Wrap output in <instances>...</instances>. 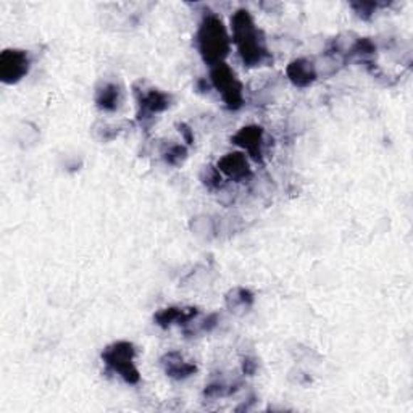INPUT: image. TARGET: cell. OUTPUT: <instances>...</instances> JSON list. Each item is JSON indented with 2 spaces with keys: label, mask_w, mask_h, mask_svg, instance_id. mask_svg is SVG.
<instances>
[{
  "label": "cell",
  "mask_w": 413,
  "mask_h": 413,
  "mask_svg": "<svg viewBox=\"0 0 413 413\" xmlns=\"http://www.w3.org/2000/svg\"><path fill=\"white\" fill-rule=\"evenodd\" d=\"M231 28H233L234 44L238 46V51L246 65L258 66L270 57L262 36L255 28L252 16L249 15L247 10L236 11L231 18Z\"/></svg>",
  "instance_id": "cell-1"
},
{
  "label": "cell",
  "mask_w": 413,
  "mask_h": 413,
  "mask_svg": "<svg viewBox=\"0 0 413 413\" xmlns=\"http://www.w3.org/2000/svg\"><path fill=\"white\" fill-rule=\"evenodd\" d=\"M197 44L200 56L211 66L223 63L229 52V38L220 18L209 15L202 21L197 33Z\"/></svg>",
  "instance_id": "cell-2"
},
{
  "label": "cell",
  "mask_w": 413,
  "mask_h": 413,
  "mask_svg": "<svg viewBox=\"0 0 413 413\" xmlns=\"http://www.w3.org/2000/svg\"><path fill=\"white\" fill-rule=\"evenodd\" d=\"M136 349L131 343L118 341L102 352V360L107 363V367L118 373L121 378L130 385H135L139 381V372L135 367Z\"/></svg>",
  "instance_id": "cell-3"
},
{
  "label": "cell",
  "mask_w": 413,
  "mask_h": 413,
  "mask_svg": "<svg viewBox=\"0 0 413 413\" xmlns=\"http://www.w3.org/2000/svg\"><path fill=\"white\" fill-rule=\"evenodd\" d=\"M211 83L216 88L218 93L221 94L223 100L226 102L229 108H239L242 105V84L238 81L234 71L224 63L215 65L211 70Z\"/></svg>",
  "instance_id": "cell-4"
},
{
  "label": "cell",
  "mask_w": 413,
  "mask_h": 413,
  "mask_svg": "<svg viewBox=\"0 0 413 413\" xmlns=\"http://www.w3.org/2000/svg\"><path fill=\"white\" fill-rule=\"evenodd\" d=\"M29 70L28 53L23 51H5L0 56V78L4 83L14 84L21 80Z\"/></svg>",
  "instance_id": "cell-5"
},
{
  "label": "cell",
  "mask_w": 413,
  "mask_h": 413,
  "mask_svg": "<svg viewBox=\"0 0 413 413\" xmlns=\"http://www.w3.org/2000/svg\"><path fill=\"white\" fill-rule=\"evenodd\" d=\"M234 144L244 147L255 160H262V145H263V131L258 126H244L239 132L233 136Z\"/></svg>",
  "instance_id": "cell-6"
},
{
  "label": "cell",
  "mask_w": 413,
  "mask_h": 413,
  "mask_svg": "<svg viewBox=\"0 0 413 413\" xmlns=\"http://www.w3.org/2000/svg\"><path fill=\"white\" fill-rule=\"evenodd\" d=\"M218 169L226 174L228 178L234 181L246 179L252 174L251 168H249V162L246 159V155L239 154V152L224 155L223 159L218 162Z\"/></svg>",
  "instance_id": "cell-7"
},
{
  "label": "cell",
  "mask_w": 413,
  "mask_h": 413,
  "mask_svg": "<svg viewBox=\"0 0 413 413\" xmlns=\"http://www.w3.org/2000/svg\"><path fill=\"white\" fill-rule=\"evenodd\" d=\"M163 367H165V373L169 376V378L174 380H184L189 378L191 375L196 373V365L194 363L186 362L183 355L178 354V352H169V354L165 355L163 358Z\"/></svg>",
  "instance_id": "cell-8"
},
{
  "label": "cell",
  "mask_w": 413,
  "mask_h": 413,
  "mask_svg": "<svg viewBox=\"0 0 413 413\" xmlns=\"http://www.w3.org/2000/svg\"><path fill=\"white\" fill-rule=\"evenodd\" d=\"M197 308H176V307H169V308H163L159 313L155 315V321L157 325L162 328H168L174 323L178 325H187L191 323L192 318H196L197 315Z\"/></svg>",
  "instance_id": "cell-9"
},
{
  "label": "cell",
  "mask_w": 413,
  "mask_h": 413,
  "mask_svg": "<svg viewBox=\"0 0 413 413\" xmlns=\"http://www.w3.org/2000/svg\"><path fill=\"white\" fill-rule=\"evenodd\" d=\"M288 78L296 84V86L305 88L315 81L317 71H315V66L312 62H308L305 58H299L294 60V62L288 66Z\"/></svg>",
  "instance_id": "cell-10"
},
{
  "label": "cell",
  "mask_w": 413,
  "mask_h": 413,
  "mask_svg": "<svg viewBox=\"0 0 413 413\" xmlns=\"http://www.w3.org/2000/svg\"><path fill=\"white\" fill-rule=\"evenodd\" d=\"M168 102H169V97L157 89H150L149 93H145L142 94V97H139V105H141L142 108L144 117L163 112L169 105Z\"/></svg>",
  "instance_id": "cell-11"
},
{
  "label": "cell",
  "mask_w": 413,
  "mask_h": 413,
  "mask_svg": "<svg viewBox=\"0 0 413 413\" xmlns=\"http://www.w3.org/2000/svg\"><path fill=\"white\" fill-rule=\"evenodd\" d=\"M95 102L102 110L112 112L120 103V90L115 84H103V88L97 90Z\"/></svg>",
  "instance_id": "cell-12"
},
{
  "label": "cell",
  "mask_w": 413,
  "mask_h": 413,
  "mask_svg": "<svg viewBox=\"0 0 413 413\" xmlns=\"http://www.w3.org/2000/svg\"><path fill=\"white\" fill-rule=\"evenodd\" d=\"M252 300H253V297L252 294L249 293L247 289H242V288H238V289H234L233 293L229 294L228 297V307L229 308H238L239 305L242 308H247V307H251L252 305Z\"/></svg>",
  "instance_id": "cell-13"
},
{
  "label": "cell",
  "mask_w": 413,
  "mask_h": 413,
  "mask_svg": "<svg viewBox=\"0 0 413 413\" xmlns=\"http://www.w3.org/2000/svg\"><path fill=\"white\" fill-rule=\"evenodd\" d=\"M204 173L206 174V178H204L205 179L204 183L209 187H218L221 184V174H220V169L218 168L206 167Z\"/></svg>",
  "instance_id": "cell-14"
},
{
  "label": "cell",
  "mask_w": 413,
  "mask_h": 413,
  "mask_svg": "<svg viewBox=\"0 0 413 413\" xmlns=\"http://www.w3.org/2000/svg\"><path fill=\"white\" fill-rule=\"evenodd\" d=\"M186 157V149L183 145H174L168 150L167 154V162L172 163V165H178L179 162H183V159Z\"/></svg>",
  "instance_id": "cell-15"
},
{
  "label": "cell",
  "mask_w": 413,
  "mask_h": 413,
  "mask_svg": "<svg viewBox=\"0 0 413 413\" xmlns=\"http://www.w3.org/2000/svg\"><path fill=\"white\" fill-rule=\"evenodd\" d=\"M179 127H181V130H179V131H181V132H183V135H184V137L187 139V142H189V144H191V142L194 141V137H192V135H191L189 127H186L184 125H181Z\"/></svg>",
  "instance_id": "cell-16"
}]
</instances>
